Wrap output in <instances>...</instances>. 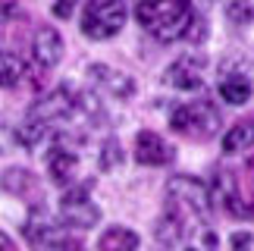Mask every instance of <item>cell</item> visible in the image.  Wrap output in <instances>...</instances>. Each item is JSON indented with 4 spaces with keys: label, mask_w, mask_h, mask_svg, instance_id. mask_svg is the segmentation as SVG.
<instances>
[{
    "label": "cell",
    "mask_w": 254,
    "mask_h": 251,
    "mask_svg": "<svg viewBox=\"0 0 254 251\" xmlns=\"http://www.w3.org/2000/svg\"><path fill=\"white\" fill-rule=\"evenodd\" d=\"M47 176L63 188H69L75 182V176H79V154L69 148V141L57 138L51 144V151H47Z\"/></svg>",
    "instance_id": "obj_9"
},
{
    "label": "cell",
    "mask_w": 254,
    "mask_h": 251,
    "mask_svg": "<svg viewBox=\"0 0 254 251\" xmlns=\"http://www.w3.org/2000/svg\"><path fill=\"white\" fill-rule=\"evenodd\" d=\"M47 135H51V126H44V123H38L32 117H25L22 123L16 126V141L22 144V148H38Z\"/></svg>",
    "instance_id": "obj_18"
},
{
    "label": "cell",
    "mask_w": 254,
    "mask_h": 251,
    "mask_svg": "<svg viewBox=\"0 0 254 251\" xmlns=\"http://www.w3.org/2000/svg\"><path fill=\"white\" fill-rule=\"evenodd\" d=\"M207 75V57L204 54H182L179 60L170 63L167 69V82L179 91H198Z\"/></svg>",
    "instance_id": "obj_8"
},
{
    "label": "cell",
    "mask_w": 254,
    "mask_h": 251,
    "mask_svg": "<svg viewBox=\"0 0 254 251\" xmlns=\"http://www.w3.org/2000/svg\"><path fill=\"white\" fill-rule=\"evenodd\" d=\"M254 148V120H239L223 135V154H242Z\"/></svg>",
    "instance_id": "obj_14"
},
{
    "label": "cell",
    "mask_w": 254,
    "mask_h": 251,
    "mask_svg": "<svg viewBox=\"0 0 254 251\" xmlns=\"http://www.w3.org/2000/svg\"><path fill=\"white\" fill-rule=\"evenodd\" d=\"M226 16L232 25H251L254 22V0H229Z\"/></svg>",
    "instance_id": "obj_19"
},
{
    "label": "cell",
    "mask_w": 254,
    "mask_h": 251,
    "mask_svg": "<svg viewBox=\"0 0 254 251\" xmlns=\"http://www.w3.org/2000/svg\"><path fill=\"white\" fill-rule=\"evenodd\" d=\"M123 163V148L116 138H107L101 144V170H116Z\"/></svg>",
    "instance_id": "obj_20"
},
{
    "label": "cell",
    "mask_w": 254,
    "mask_h": 251,
    "mask_svg": "<svg viewBox=\"0 0 254 251\" xmlns=\"http://www.w3.org/2000/svg\"><path fill=\"white\" fill-rule=\"evenodd\" d=\"M126 19H129L126 0H88L82 13V35L91 41H107L123 32Z\"/></svg>",
    "instance_id": "obj_3"
},
{
    "label": "cell",
    "mask_w": 254,
    "mask_h": 251,
    "mask_svg": "<svg viewBox=\"0 0 254 251\" xmlns=\"http://www.w3.org/2000/svg\"><path fill=\"white\" fill-rule=\"evenodd\" d=\"M189 251H207V248H189Z\"/></svg>",
    "instance_id": "obj_27"
},
{
    "label": "cell",
    "mask_w": 254,
    "mask_h": 251,
    "mask_svg": "<svg viewBox=\"0 0 254 251\" xmlns=\"http://www.w3.org/2000/svg\"><path fill=\"white\" fill-rule=\"evenodd\" d=\"M167 198H170L167 210L182 220L185 229H191V223H204L213 210L207 186L201 179H191V176H173L167 182Z\"/></svg>",
    "instance_id": "obj_2"
},
{
    "label": "cell",
    "mask_w": 254,
    "mask_h": 251,
    "mask_svg": "<svg viewBox=\"0 0 254 251\" xmlns=\"http://www.w3.org/2000/svg\"><path fill=\"white\" fill-rule=\"evenodd\" d=\"M173 132L179 135H189V138H213L220 129V110L213 101H191V104H182V107L173 110L170 117Z\"/></svg>",
    "instance_id": "obj_4"
},
{
    "label": "cell",
    "mask_w": 254,
    "mask_h": 251,
    "mask_svg": "<svg viewBox=\"0 0 254 251\" xmlns=\"http://www.w3.org/2000/svg\"><path fill=\"white\" fill-rule=\"evenodd\" d=\"M97 251H138V236L126 226H110L97 239Z\"/></svg>",
    "instance_id": "obj_15"
},
{
    "label": "cell",
    "mask_w": 254,
    "mask_h": 251,
    "mask_svg": "<svg viewBox=\"0 0 254 251\" xmlns=\"http://www.w3.org/2000/svg\"><path fill=\"white\" fill-rule=\"evenodd\" d=\"M28 117L44 123V126H54L57 123H66L75 117V91L72 88H54L51 94H44L38 104H32V110H28Z\"/></svg>",
    "instance_id": "obj_7"
},
{
    "label": "cell",
    "mask_w": 254,
    "mask_h": 251,
    "mask_svg": "<svg viewBox=\"0 0 254 251\" xmlns=\"http://www.w3.org/2000/svg\"><path fill=\"white\" fill-rule=\"evenodd\" d=\"M16 16H19V6H16V0H0V25L13 22Z\"/></svg>",
    "instance_id": "obj_24"
},
{
    "label": "cell",
    "mask_w": 254,
    "mask_h": 251,
    "mask_svg": "<svg viewBox=\"0 0 254 251\" xmlns=\"http://www.w3.org/2000/svg\"><path fill=\"white\" fill-rule=\"evenodd\" d=\"M0 251H9V248H6V242H0Z\"/></svg>",
    "instance_id": "obj_26"
},
{
    "label": "cell",
    "mask_w": 254,
    "mask_h": 251,
    "mask_svg": "<svg viewBox=\"0 0 254 251\" xmlns=\"http://www.w3.org/2000/svg\"><path fill=\"white\" fill-rule=\"evenodd\" d=\"M154 236H157V242H160V248H176L182 242L185 236H189V229H185V223L179 217H173L170 210L160 217V223H157V229H154Z\"/></svg>",
    "instance_id": "obj_16"
},
{
    "label": "cell",
    "mask_w": 254,
    "mask_h": 251,
    "mask_svg": "<svg viewBox=\"0 0 254 251\" xmlns=\"http://www.w3.org/2000/svg\"><path fill=\"white\" fill-rule=\"evenodd\" d=\"M204 35H207V28H204V19L194 13V16H191V22H189V28H185V35H182V41L201 44V41H204Z\"/></svg>",
    "instance_id": "obj_21"
},
{
    "label": "cell",
    "mask_w": 254,
    "mask_h": 251,
    "mask_svg": "<svg viewBox=\"0 0 254 251\" xmlns=\"http://www.w3.org/2000/svg\"><path fill=\"white\" fill-rule=\"evenodd\" d=\"M251 94H254V85H251L248 75L229 72V75H223V79H220V98L226 101V104H248Z\"/></svg>",
    "instance_id": "obj_13"
},
{
    "label": "cell",
    "mask_w": 254,
    "mask_h": 251,
    "mask_svg": "<svg viewBox=\"0 0 254 251\" xmlns=\"http://www.w3.org/2000/svg\"><path fill=\"white\" fill-rule=\"evenodd\" d=\"M229 245H232V251H251V245H254V236H251V233H232Z\"/></svg>",
    "instance_id": "obj_23"
},
{
    "label": "cell",
    "mask_w": 254,
    "mask_h": 251,
    "mask_svg": "<svg viewBox=\"0 0 254 251\" xmlns=\"http://www.w3.org/2000/svg\"><path fill=\"white\" fill-rule=\"evenodd\" d=\"M75 3H79V0H57V3L51 6V13H54L57 19H69V16L75 13Z\"/></svg>",
    "instance_id": "obj_22"
},
{
    "label": "cell",
    "mask_w": 254,
    "mask_h": 251,
    "mask_svg": "<svg viewBox=\"0 0 254 251\" xmlns=\"http://www.w3.org/2000/svg\"><path fill=\"white\" fill-rule=\"evenodd\" d=\"M194 9L189 0H138L135 19L148 32L154 41H182L185 28H189Z\"/></svg>",
    "instance_id": "obj_1"
},
{
    "label": "cell",
    "mask_w": 254,
    "mask_h": 251,
    "mask_svg": "<svg viewBox=\"0 0 254 251\" xmlns=\"http://www.w3.org/2000/svg\"><path fill=\"white\" fill-rule=\"evenodd\" d=\"M63 38L60 32H57L54 25H41L32 38V54H35V63L41 66V69H51V66H57L63 60Z\"/></svg>",
    "instance_id": "obj_10"
},
{
    "label": "cell",
    "mask_w": 254,
    "mask_h": 251,
    "mask_svg": "<svg viewBox=\"0 0 254 251\" xmlns=\"http://www.w3.org/2000/svg\"><path fill=\"white\" fill-rule=\"evenodd\" d=\"M135 160L141 167H167L173 160V148L157 132H138L135 135Z\"/></svg>",
    "instance_id": "obj_11"
},
{
    "label": "cell",
    "mask_w": 254,
    "mask_h": 251,
    "mask_svg": "<svg viewBox=\"0 0 254 251\" xmlns=\"http://www.w3.org/2000/svg\"><path fill=\"white\" fill-rule=\"evenodd\" d=\"M88 75L101 85L104 91H110L116 101H126V98H132V91H135V82L129 79L126 72L120 69H113V66H104V63H94L91 69H88Z\"/></svg>",
    "instance_id": "obj_12"
},
{
    "label": "cell",
    "mask_w": 254,
    "mask_h": 251,
    "mask_svg": "<svg viewBox=\"0 0 254 251\" xmlns=\"http://www.w3.org/2000/svg\"><path fill=\"white\" fill-rule=\"evenodd\" d=\"M25 79V60L19 54L0 51V88H13Z\"/></svg>",
    "instance_id": "obj_17"
},
{
    "label": "cell",
    "mask_w": 254,
    "mask_h": 251,
    "mask_svg": "<svg viewBox=\"0 0 254 251\" xmlns=\"http://www.w3.org/2000/svg\"><path fill=\"white\" fill-rule=\"evenodd\" d=\"M22 233L28 239V245L38 251H82V242L72 239L60 223H54L44 210H32V217L25 220Z\"/></svg>",
    "instance_id": "obj_5"
},
{
    "label": "cell",
    "mask_w": 254,
    "mask_h": 251,
    "mask_svg": "<svg viewBox=\"0 0 254 251\" xmlns=\"http://www.w3.org/2000/svg\"><path fill=\"white\" fill-rule=\"evenodd\" d=\"M60 220L66 226H75V229H91L101 220V207L94 204L91 195L82 186H69L60 198Z\"/></svg>",
    "instance_id": "obj_6"
},
{
    "label": "cell",
    "mask_w": 254,
    "mask_h": 251,
    "mask_svg": "<svg viewBox=\"0 0 254 251\" xmlns=\"http://www.w3.org/2000/svg\"><path fill=\"white\" fill-rule=\"evenodd\" d=\"M201 3H204V6H213V3H220V0H201Z\"/></svg>",
    "instance_id": "obj_25"
}]
</instances>
